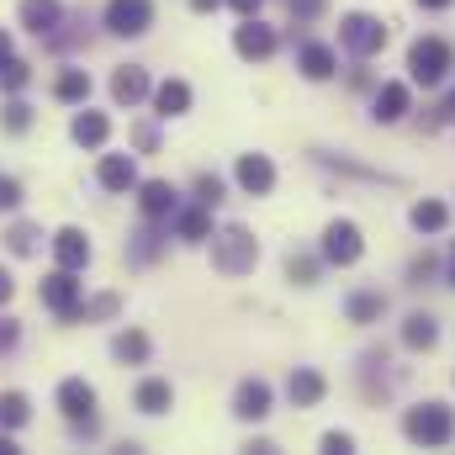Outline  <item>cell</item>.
I'll use <instances>...</instances> for the list:
<instances>
[{
    "instance_id": "3",
    "label": "cell",
    "mask_w": 455,
    "mask_h": 455,
    "mask_svg": "<svg viewBox=\"0 0 455 455\" xmlns=\"http://www.w3.org/2000/svg\"><path fill=\"white\" fill-rule=\"evenodd\" d=\"M254 265H259V238L243 223H228V228L212 233V270H223V275H249Z\"/></svg>"
},
{
    "instance_id": "10",
    "label": "cell",
    "mask_w": 455,
    "mask_h": 455,
    "mask_svg": "<svg viewBox=\"0 0 455 455\" xmlns=\"http://www.w3.org/2000/svg\"><path fill=\"white\" fill-rule=\"evenodd\" d=\"M164 249H170V223H159V218H143V228H132V238H127L122 259H127L132 270H148V265H154Z\"/></svg>"
},
{
    "instance_id": "33",
    "label": "cell",
    "mask_w": 455,
    "mask_h": 455,
    "mask_svg": "<svg viewBox=\"0 0 455 455\" xmlns=\"http://www.w3.org/2000/svg\"><path fill=\"white\" fill-rule=\"evenodd\" d=\"M408 223L419 228V233H445V228H451V207L435 202V196H424V202L408 207Z\"/></svg>"
},
{
    "instance_id": "26",
    "label": "cell",
    "mask_w": 455,
    "mask_h": 455,
    "mask_svg": "<svg viewBox=\"0 0 455 455\" xmlns=\"http://www.w3.org/2000/svg\"><path fill=\"white\" fill-rule=\"evenodd\" d=\"M191 101H196V96H191V85H186V80H159V85H154V116H159V122L186 116V112H191Z\"/></svg>"
},
{
    "instance_id": "17",
    "label": "cell",
    "mask_w": 455,
    "mask_h": 455,
    "mask_svg": "<svg viewBox=\"0 0 455 455\" xmlns=\"http://www.w3.org/2000/svg\"><path fill=\"white\" fill-rule=\"evenodd\" d=\"M297 69H302V80H313V85H323V80H334L339 75V53L329 48V43H302L297 48Z\"/></svg>"
},
{
    "instance_id": "48",
    "label": "cell",
    "mask_w": 455,
    "mask_h": 455,
    "mask_svg": "<svg viewBox=\"0 0 455 455\" xmlns=\"http://www.w3.org/2000/svg\"><path fill=\"white\" fill-rule=\"evenodd\" d=\"M243 451H254V455H275V451H281V445H275V440H249Z\"/></svg>"
},
{
    "instance_id": "47",
    "label": "cell",
    "mask_w": 455,
    "mask_h": 455,
    "mask_svg": "<svg viewBox=\"0 0 455 455\" xmlns=\"http://www.w3.org/2000/svg\"><path fill=\"white\" fill-rule=\"evenodd\" d=\"M228 5H233L238 16H259V5H265V0H228Z\"/></svg>"
},
{
    "instance_id": "45",
    "label": "cell",
    "mask_w": 455,
    "mask_h": 455,
    "mask_svg": "<svg viewBox=\"0 0 455 455\" xmlns=\"http://www.w3.org/2000/svg\"><path fill=\"white\" fill-rule=\"evenodd\" d=\"M318 445H323L329 455H349V451H355V435H344V429H329Z\"/></svg>"
},
{
    "instance_id": "39",
    "label": "cell",
    "mask_w": 455,
    "mask_h": 455,
    "mask_svg": "<svg viewBox=\"0 0 455 455\" xmlns=\"http://www.w3.org/2000/svg\"><path fill=\"white\" fill-rule=\"evenodd\" d=\"M191 191H196V202H202V207H218V202H223V191H228V186H223V175H207V170H202Z\"/></svg>"
},
{
    "instance_id": "23",
    "label": "cell",
    "mask_w": 455,
    "mask_h": 455,
    "mask_svg": "<svg viewBox=\"0 0 455 455\" xmlns=\"http://www.w3.org/2000/svg\"><path fill=\"white\" fill-rule=\"evenodd\" d=\"M132 408H138L143 419H159V413L175 408V387H170L164 376H143V381L132 387Z\"/></svg>"
},
{
    "instance_id": "50",
    "label": "cell",
    "mask_w": 455,
    "mask_h": 455,
    "mask_svg": "<svg viewBox=\"0 0 455 455\" xmlns=\"http://www.w3.org/2000/svg\"><path fill=\"white\" fill-rule=\"evenodd\" d=\"M413 5H424V11H451L455 0H413Z\"/></svg>"
},
{
    "instance_id": "18",
    "label": "cell",
    "mask_w": 455,
    "mask_h": 455,
    "mask_svg": "<svg viewBox=\"0 0 455 455\" xmlns=\"http://www.w3.org/2000/svg\"><path fill=\"white\" fill-rule=\"evenodd\" d=\"M16 21L43 43V37L64 21V0H16Z\"/></svg>"
},
{
    "instance_id": "31",
    "label": "cell",
    "mask_w": 455,
    "mask_h": 455,
    "mask_svg": "<svg viewBox=\"0 0 455 455\" xmlns=\"http://www.w3.org/2000/svg\"><path fill=\"white\" fill-rule=\"evenodd\" d=\"M43 249V228L27 223V218H16V223L5 228V254H16V259H32Z\"/></svg>"
},
{
    "instance_id": "11",
    "label": "cell",
    "mask_w": 455,
    "mask_h": 455,
    "mask_svg": "<svg viewBox=\"0 0 455 455\" xmlns=\"http://www.w3.org/2000/svg\"><path fill=\"white\" fill-rule=\"evenodd\" d=\"M275 48H281L275 27H265L259 16H238V27H233V53H238V59H249V64H265Z\"/></svg>"
},
{
    "instance_id": "7",
    "label": "cell",
    "mask_w": 455,
    "mask_h": 455,
    "mask_svg": "<svg viewBox=\"0 0 455 455\" xmlns=\"http://www.w3.org/2000/svg\"><path fill=\"white\" fill-rule=\"evenodd\" d=\"M355 376H360V392L371 403H381V397H392L403 387V365L392 360V349H365L360 365H355Z\"/></svg>"
},
{
    "instance_id": "32",
    "label": "cell",
    "mask_w": 455,
    "mask_h": 455,
    "mask_svg": "<svg viewBox=\"0 0 455 455\" xmlns=\"http://www.w3.org/2000/svg\"><path fill=\"white\" fill-rule=\"evenodd\" d=\"M27 424H32V397L16 392V387H5V392H0V429L16 435V429H27Z\"/></svg>"
},
{
    "instance_id": "42",
    "label": "cell",
    "mask_w": 455,
    "mask_h": 455,
    "mask_svg": "<svg viewBox=\"0 0 455 455\" xmlns=\"http://www.w3.org/2000/svg\"><path fill=\"white\" fill-rule=\"evenodd\" d=\"M132 148L138 154H154L159 148V122H132Z\"/></svg>"
},
{
    "instance_id": "53",
    "label": "cell",
    "mask_w": 455,
    "mask_h": 455,
    "mask_svg": "<svg viewBox=\"0 0 455 455\" xmlns=\"http://www.w3.org/2000/svg\"><path fill=\"white\" fill-rule=\"evenodd\" d=\"M445 286H455V249H451V265H445Z\"/></svg>"
},
{
    "instance_id": "20",
    "label": "cell",
    "mask_w": 455,
    "mask_h": 455,
    "mask_svg": "<svg viewBox=\"0 0 455 455\" xmlns=\"http://www.w3.org/2000/svg\"><path fill=\"white\" fill-rule=\"evenodd\" d=\"M96 180H101V191H112V196L138 191V164H132V154H101Z\"/></svg>"
},
{
    "instance_id": "5",
    "label": "cell",
    "mask_w": 455,
    "mask_h": 455,
    "mask_svg": "<svg viewBox=\"0 0 455 455\" xmlns=\"http://www.w3.org/2000/svg\"><path fill=\"white\" fill-rule=\"evenodd\" d=\"M80 270H64V265H53L43 281H37V297H43V307L59 318V323H80V302H85V291H80V281H75Z\"/></svg>"
},
{
    "instance_id": "49",
    "label": "cell",
    "mask_w": 455,
    "mask_h": 455,
    "mask_svg": "<svg viewBox=\"0 0 455 455\" xmlns=\"http://www.w3.org/2000/svg\"><path fill=\"white\" fill-rule=\"evenodd\" d=\"M186 5H191V11H196V16H212V11H218V5H223V0H186Z\"/></svg>"
},
{
    "instance_id": "37",
    "label": "cell",
    "mask_w": 455,
    "mask_h": 455,
    "mask_svg": "<svg viewBox=\"0 0 455 455\" xmlns=\"http://www.w3.org/2000/svg\"><path fill=\"white\" fill-rule=\"evenodd\" d=\"M0 127H5L11 138H21V132H32V107H27L21 96H11V101L0 107Z\"/></svg>"
},
{
    "instance_id": "15",
    "label": "cell",
    "mask_w": 455,
    "mask_h": 455,
    "mask_svg": "<svg viewBox=\"0 0 455 455\" xmlns=\"http://www.w3.org/2000/svg\"><path fill=\"white\" fill-rule=\"evenodd\" d=\"M233 180H238L243 196H270V191H275V164H270V154H238Z\"/></svg>"
},
{
    "instance_id": "12",
    "label": "cell",
    "mask_w": 455,
    "mask_h": 455,
    "mask_svg": "<svg viewBox=\"0 0 455 455\" xmlns=\"http://www.w3.org/2000/svg\"><path fill=\"white\" fill-rule=\"evenodd\" d=\"M270 413H275V392H270V381L243 376V381L233 387V419H238V424H265Z\"/></svg>"
},
{
    "instance_id": "51",
    "label": "cell",
    "mask_w": 455,
    "mask_h": 455,
    "mask_svg": "<svg viewBox=\"0 0 455 455\" xmlns=\"http://www.w3.org/2000/svg\"><path fill=\"white\" fill-rule=\"evenodd\" d=\"M0 455H16V440H11V429H0Z\"/></svg>"
},
{
    "instance_id": "43",
    "label": "cell",
    "mask_w": 455,
    "mask_h": 455,
    "mask_svg": "<svg viewBox=\"0 0 455 455\" xmlns=\"http://www.w3.org/2000/svg\"><path fill=\"white\" fill-rule=\"evenodd\" d=\"M21 196H27V191H21V180H16V175H0V212H16V207H21Z\"/></svg>"
},
{
    "instance_id": "36",
    "label": "cell",
    "mask_w": 455,
    "mask_h": 455,
    "mask_svg": "<svg viewBox=\"0 0 455 455\" xmlns=\"http://www.w3.org/2000/svg\"><path fill=\"white\" fill-rule=\"evenodd\" d=\"M318 270H323V254H318V259H313V254H286V281L318 286Z\"/></svg>"
},
{
    "instance_id": "1",
    "label": "cell",
    "mask_w": 455,
    "mask_h": 455,
    "mask_svg": "<svg viewBox=\"0 0 455 455\" xmlns=\"http://www.w3.org/2000/svg\"><path fill=\"white\" fill-rule=\"evenodd\" d=\"M53 403H59L64 424L75 429V440H96V435H101V419H96V387H91L85 376H64L59 392H53Z\"/></svg>"
},
{
    "instance_id": "44",
    "label": "cell",
    "mask_w": 455,
    "mask_h": 455,
    "mask_svg": "<svg viewBox=\"0 0 455 455\" xmlns=\"http://www.w3.org/2000/svg\"><path fill=\"white\" fill-rule=\"evenodd\" d=\"M16 344H21V323H16V318L0 307V355H11Z\"/></svg>"
},
{
    "instance_id": "30",
    "label": "cell",
    "mask_w": 455,
    "mask_h": 455,
    "mask_svg": "<svg viewBox=\"0 0 455 455\" xmlns=\"http://www.w3.org/2000/svg\"><path fill=\"white\" fill-rule=\"evenodd\" d=\"M53 101L85 107V101H91V75H85V69H59V75H53Z\"/></svg>"
},
{
    "instance_id": "28",
    "label": "cell",
    "mask_w": 455,
    "mask_h": 455,
    "mask_svg": "<svg viewBox=\"0 0 455 455\" xmlns=\"http://www.w3.org/2000/svg\"><path fill=\"white\" fill-rule=\"evenodd\" d=\"M403 344H408L413 355H429V349L440 344V318H435V313H408V318H403Z\"/></svg>"
},
{
    "instance_id": "35",
    "label": "cell",
    "mask_w": 455,
    "mask_h": 455,
    "mask_svg": "<svg viewBox=\"0 0 455 455\" xmlns=\"http://www.w3.org/2000/svg\"><path fill=\"white\" fill-rule=\"evenodd\" d=\"M27 85H32V64H27V59H16V53H11V59H0V91H5V96H21Z\"/></svg>"
},
{
    "instance_id": "6",
    "label": "cell",
    "mask_w": 455,
    "mask_h": 455,
    "mask_svg": "<svg viewBox=\"0 0 455 455\" xmlns=\"http://www.w3.org/2000/svg\"><path fill=\"white\" fill-rule=\"evenodd\" d=\"M387 21L381 16H371V11H349L339 16V48L344 53H355V59H376L381 48H387Z\"/></svg>"
},
{
    "instance_id": "13",
    "label": "cell",
    "mask_w": 455,
    "mask_h": 455,
    "mask_svg": "<svg viewBox=\"0 0 455 455\" xmlns=\"http://www.w3.org/2000/svg\"><path fill=\"white\" fill-rule=\"evenodd\" d=\"M107 91H112V101L116 107H143L148 96H154V80H148V69L143 64H116L112 69V80H107Z\"/></svg>"
},
{
    "instance_id": "4",
    "label": "cell",
    "mask_w": 455,
    "mask_h": 455,
    "mask_svg": "<svg viewBox=\"0 0 455 455\" xmlns=\"http://www.w3.org/2000/svg\"><path fill=\"white\" fill-rule=\"evenodd\" d=\"M455 69V48L445 37H413L408 43V85H440Z\"/></svg>"
},
{
    "instance_id": "34",
    "label": "cell",
    "mask_w": 455,
    "mask_h": 455,
    "mask_svg": "<svg viewBox=\"0 0 455 455\" xmlns=\"http://www.w3.org/2000/svg\"><path fill=\"white\" fill-rule=\"evenodd\" d=\"M116 313H122V297L116 291H96V297L80 302V323H112Z\"/></svg>"
},
{
    "instance_id": "16",
    "label": "cell",
    "mask_w": 455,
    "mask_h": 455,
    "mask_svg": "<svg viewBox=\"0 0 455 455\" xmlns=\"http://www.w3.org/2000/svg\"><path fill=\"white\" fill-rule=\"evenodd\" d=\"M43 48H48V53H75V48H91V16H85V11H75V16L64 11V21L43 37Z\"/></svg>"
},
{
    "instance_id": "2",
    "label": "cell",
    "mask_w": 455,
    "mask_h": 455,
    "mask_svg": "<svg viewBox=\"0 0 455 455\" xmlns=\"http://www.w3.org/2000/svg\"><path fill=\"white\" fill-rule=\"evenodd\" d=\"M403 435L419 445V451H445L455 440V408L451 403H419L403 413Z\"/></svg>"
},
{
    "instance_id": "41",
    "label": "cell",
    "mask_w": 455,
    "mask_h": 455,
    "mask_svg": "<svg viewBox=\"0 0 455 455\" xmlns=\"http://www.w3.org/2000/svg\"><path fill=\"white\" fill-rule=\"evenodd\" d=\"M440 127H455V91H451V96H445V101H440L429 116H424V132H440Z\"/></svg>"
},
{
    "instance_id": "14",
    "label": "cell",
    "mask_w": 455,
    "mask_h": 455,
    "mask_svg": "<svg viewBox=\"0 0 455 455\" xmlns=\"http://www.w3.org/2000/svg\"><path fill=\"white\" fill-rule=\"evenodd\" d=\"M48 249H53V265H64V270H85L91 259H96V243H91V233L85 228H59L53 238H48Z\"/></svg>"
},
{
    "instance_id": "52",
    "label": "cell",
    "mask_w": 455,
    "mask_h": 455,
    "mask_svg": "<svg viewBox=\"0 0 455 455\" xmlns=\"http://www.w3.org/2000/svg\"><path fill=\"white\" fill-rule=\"evenodd\" d=\"M0 59H11V32H0Z\"/></svg>"
},
{
    "instance_id": "9",
    "label": "cell",
    "mask_w": 455,
    "mask_h": 455,
    "mask_svg": "<svg viewBox=\"0 0 455 455\" xmlns=\"http://www.w3.org/2000/svg\"><path fill=\"white\" fill-rule=\"evenodd\" d=\"M101 27H107L112 37H143V32L154 27V0H107Z\"/></svg>"
},
{
    "instance_id": "8",
    "label": "cell",
    "mask_w": 455,
    "mask_h": 455,
    "mask_svg": "<svg viewBox=\"0 0 455 455\" xmlns=\"http://www.w3.org/2000/svg\"><path fill=\"white\" fill-rule=\"evenodd\" d=\"M318 254H323V265H339V270L360 265V254H365V233H360V223H355V218H334V223L323 228Z\"/></svg>"
},
{
    "instance_id": "21",
    "label": "cell",
    "mask_w": 455,
    "mask_h": 455,
    "mask_svg": "<svg viewBox=\"0 0 455 455\" xmlns=\"http://www.w3.org/2000/svg\"><path fill=\"white\" fill-rule=\"evenodd\" d=\"M212 207H202V202H191V207H175L170 212V238H180V243H207L212 238V218H207Z\"/></svg>"
},
{
    "instance_id": "38",
    "label": "cell",
    "mask_w": 455,
    "mask_h": 455,
    "mask_svg": "<svg viewBox=\"0 0 455 455\" xmlns=\"http://www.w3.org/2000/svg\"><path fill=\"white\" fill-rule=\"evenodd\" d=\"M435 275H440V259H435V254L424 249V254H419V259L408 265V286H435Z\"/></svg>"
},
{
    "instance_id": "25",
    "label": "cell",
    "mask_w": 455,
    "mask_h": 455,
    "mask_svg": "<svg viewBox=\"0 0 455 455\" xmlns=\"http://www.w3.org/2000/svg\"><path fill=\"white\" fill-rule=\"evenodd\" d=\"M69 138H75L80 148H107V138H112V116L80 107V112L69 116Z\"/></svg>"
},
{
    "instance_id": "29",
    "label": "cell",
    "mask_w": 455,
    "mask_h": 455,
    "mask_svg": "<svg viewBox=\"0 0 455 455\" xmlns=\"http://www.w3.org/2000/svg\"><path fill=\"white\" fill-rule=\"evenodd\" d=\"M148 355H154V339H148L143 329H122V334H112V360L116 365H148Z\"/></svg>"
},
{
    "instance_id": "46",
    "label": "cell",
    "mask_w": 455,
    "mask_h": 455,
    "mask_svg": "<svg viewBox=\"0 0 455 455\" xmlns=\"http://www.w3.org/2000/svg\"><path fill=\"white\" fill-rule=\"evenodd\" d=\"M11 297H16V275H11V270H5V265H0V307H5V302H11Z\"/></svg>"
},
{
    "instance_id": "22",
    "label": "cell",
    "mask_w": 455,
    "mask_h": 455,
    "mask_svg": "<svg viewBox=\"0 0 455 455\" xmlns=\"http://www.w3.org/2000/svg\"><path fill=\"white\" fill-rule=\"evenodd\" d=\"M175 207H180V191H175L170 180H138V212H143V218L170 223Z\"/></svg>"
},
{
    "instance_id": "24",
    "label": "cell",
    "mask_w": 455,
    "mask_h": 455,
    "mask_svg": "<svg viewBox=\"0 0 455 455\" xmlns=\"http://www.w3.org/2000/svg\"><path fill=\"white\" fill-rule=\"evenodd\" d=\"M286 397H291L297 408H318V403L329 397V381H323V371H313V365H297V371L286 376Z\"/></svg>"
},
{
    "instance_id": "40",
    "label": "cell",
    "mask_w": 455,
    "mask_h": 455,
    "mask_svg": "<svg viewBox=\"0 0 455 455\" xmlns=\"http://www.w3.org/2000/svg\"><path fill=\"white\" fill-rule=\"evenodd\" d=\"M286 11H291V21H297V27H313V21L329 11V0H286Z\"/></svg>"
},
{
    "instance_id": "27",
    "label": "cell",
    "mask_w": 455,
    "mask_h": 455,
    "mask_svg": "<svg viewBox=\"0 0 455 455\" xmlns=\"http://www.w3.org/2000/svg\"><path fill=\"white\" fill-rule=\"evenodd\" d=\"M344 318H349V323H381V318H387V291H371V286L349 291V297H344Z\"/></svg>"
},
{
    "instance_id": "19",
    "label": "cell",
    "mask_w": 455,
    "mask_h": 455,
    "mask_svg": "<svg viewBox=\"0 0 455 455\" xmlns=\"http://www.w3.org/2000/svg\"><path fill=\"white\" fill-rule=\"evenodd\" d=\"M408 112H413V85H408V80H387V85L376 91V101H371V116L387 122V127L403 122Z\"/></svg>"
}]
</instances>
